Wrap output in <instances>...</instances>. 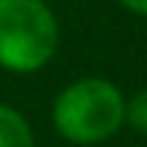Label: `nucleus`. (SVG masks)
<instances>
[{
  "label": "nucleus",
  "instance_id": "nucleus-1",
  "mask_svg": "<svg viewBox=\"0 0 147 147\" xmlns=\"http://www.w3.org/2000/svg\"><path fill=\"white\" fill-rule=\"evenodd\" d=\"M52 124L63 141L78 147L110 141L127 124V98L110 78H78L58 92Z\"/></svg>",
  "mask_w": 147,
  "mask_h": 147
},
{
  "label": "nucleus",
  "instance_id": "nucleus-2",
  "mask_svg": "<svg viewBox=\"0 0 147 147\" xmlns=\"http://www.w3.org/2000/svg\"><path fill=\"white\" fill-rule=\"evenodd\" d=\"M61 29L46 0H0V69L40 72L58 52Z\"/></svg>",
  "mask_w": 147,
  "mask_h": 147
},
{
  "label": "nucleus",
  "instance_id": "nucleus-3",
  "mask_svg": "<svg viewBox=\"0 0 147 147\" xmlns=\"http://www.w3.org/2000/svg\"><path fill=\"white\" fill-rule=\"evenodd\" d=\"M0 147H35V130L29 118L12 107L0 101Z\"/></svg>",
  "mask_w": 147,
  "mask_h": 147
},
{
  "label": "nucleus",
  "instance_id": "nucleus-4",
  "mask_svg": "<svg viewBox=\"0 0 147 147\" xmlns=\"http://www.w3.org/2000/svg\"><path fill=\"white\" fill-rule=\"evenodd\" d=\"M127 124H130L136 133L147 136V90L136 92V95L127 101Z\"/></svg>",
  "mask_w": 147,
  "mask_h": 147
},
{
  "label": "nucleus",
  "instance_id": "nucleus-5",
  "mask_svg": "<svg viewBox=\"0 0 147 147\" xmlns=\"http://www.w3.org/2000/svg\"><path fill=\"white\" fill-rule=\"evenodd\" d=\"M118 6H124L127 12H133V15H141V18H147V0H115Z\"/></svg>",
  "mask_w": 147,
  "mask_h": 147
}]
</instances>
